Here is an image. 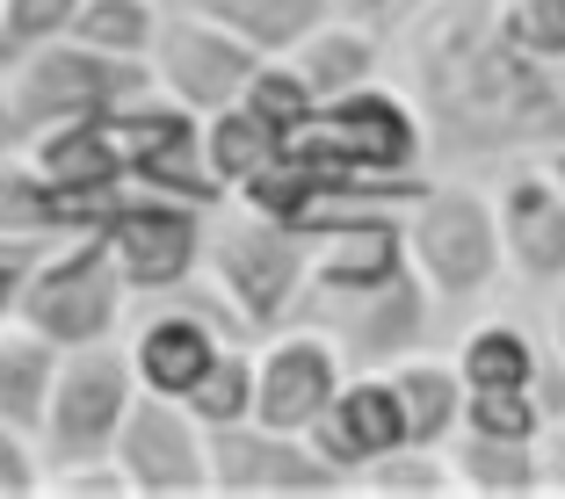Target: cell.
<instances>
[{
  "instance_id": "1",
  "label": "cell",
  "mask_w": 565,
  "mask_h": 499,
  "mask_svg": "<svg viewBox=\"0 0 565 499\" xmlns=\"http://www.w3.org/2000/svg\"><path fill=\"white\" fill-rule=\"evenodd\" d=\"M414 87L428 109L449 123H465L479 138H508L551 109V87L536 58H522L500 22L486 15V0H443L414 36Z\"/></svg>"
},
{
  "instance_id": "2",
  "label": "cell",
  "mask_w": 565,
  "mask_h": 499,
  "mask_svg": "<svg viewBox=\"0 0 565 499\" xmlns=\"http://www.w3.org/2000/svg\"><path fill=\"white\" fill-rule=\"evenodd\" d=\"M152 73L146 58H117V51H87L73 36H51L8 58V80H0V109H8V138H36L51 123L73 117H102V109H124V101H146Z\"/></svg>"
},
{
  "instance_id": "3",
  "label": "cell",
  "mask_w": 565,
  "mask_h": 499,
  "mask_svg": "<svg viewBox=\"0 0 565 499\" xmlns=\"http://www.w3.org/2000/svg\"><path fill=\"white\" fill-rule=\"evenodd\" d=\"M124 275L109 261V239L102 232H66L51 239L44 261L30 268V283L15 297V326L44 333L51 348H87V340H109L124 318Z\"/></svg>"
},
{
  "instance_id": "4",
  "label": "cell",
  "mask_w": 565,
  "mask_h": 499,
  "mask_svg": "<svg viewBox=\"0 0 565 499\" xmlns=\"http://www.w3.org/2000/svg\"><path fill=\"white\" fill-rule=\"evenodd\" d=\"M282 152H290L319 188H349L355 174H399V166H414L420 131H414L399 95H363V87H349V95L319 101L312 117H305V131L282 138Z\"/></svg>"
},
{
  "instance_id": "5",
  "label": "cell",
  "mask_w": 565,
  "mask_h": 499,
  "mask_svg": "<svg viewBox=\"0 0 565 499\" xmlns=\"http://www.w3.org/2000/svg\"><path fill=\"white\" fill-rule=\"evenodd\" d=\"M131 391H138V377H131V355L124 348H109V340L58 348V377H51L44 420H36V456H44V470L109 456Z\"/></svg>"
},
{
  "instance_id": "6",
  "label": "cell",
  "mask_w": 565,
  "mask_h": 499,
  "mask_svg": "<svg viewBox=\"0 0 565 499\" xmlns=\"http://www.w3.org/2000/svg\"><path fill=\"white\" fill-rule=\"evenodd\" d=\"M109 239V261H117L124 290L138 297H167V290H182L203 261V203H182V196H160V188H131L124 182L109 196L95 225Z\"/></svg>"
},
{
  "instance_id": "7",
  "label": "cell",
  "mask_w": 565,
  "mask_h": 499,
  "mask_svg": "<svg viewBox=\"0 0 565 499\" xmlns=\"http://www.w3.org/2000/svg\"><path fill=\"white\" fill-rule=\"evenodd\" d=\"M254 66H262V51L239 44V36L217 30V22L189 15V8L160 15V30H152V44H146L152 87H160L174 109H189V117H211V109H225V101L247 87Z\"/></svg>"
},
{
  "instance_id": "8",
  "label": "cell",
  "mask_w": 565,
  "mask_h": 499,
  "mask_svg": "<svg viewBox=\"0 0 565 499\" xmlns=\"http://www.w3.org/2000/svg\"><path fill=\"white\" fill-rule=\"evenodd\" d=\"M117 456L124 485L146 499H189V492H211V449H203V427L182 413V399H160V391H131L117 420Z\"/></svg>"
},
{
  "instance_id": "9",
  "label": "cell",
  "mask_w": 565,
  "mask_h": 499,
  "mask_svg": "<svg viewBox=\"0 0 565 499\" xmlns=\"http://www.w3.org/2000/svg\"><path fill=\"white\" fill-rule=\"evenodd\" d=\"M211 268H217V290L239 304L247 326H276L305 283V247L290 225L254 210V217H233V225L211 232Z\"/></svg>"
},
{
  "instance_id": "10",
  "label": "cell",
  "mask_w": 565,
  "mask_h": 499,
  "mask_svg": "<svg viewBox=\"0 0 565 499\" xmlns=\"http://www.w3.org/2000/svg\"><path fill=\"white\" fill-rule=\"evenodd\" d=\"M211 449V492H333L349 485L319 449H298V434H276L262 420H233V427H203Z\"/></svg>"
},
{
  "instance_id": "11",
  "label": "cell",
  "mask_w": 565,
  "mask_h": 499,
  "mask_svg": "<svg viewBox=\"0 0 565 499\" xmlns=\"http://www.w3.org/2000/svg\"><path fill=\"white\" fill-rule=\"evenodd\" d=\"M414 261L443 297H471V290L493 283L500 268V232H493V210H486L471 188H435L420 196L414 210Z\"/></svg>"
},
{
  "instance_id": "12",
  "label": "cell",
  "mask_w": 565,
  "mask_h": 499,
  "mask_svg": "<svg viewBox=\"0 0 565 499\" xmlns=\"http://www.w3.org/2000/svg\"><path fill=\"white\" fill-rule=\"evenodd\" d=\"M312 449L327 456L341 478L363 464H377L384 449H406V413H399V391L377 377H355V383H333V399L319 405L312 427Z\"/></svg>"
},
{
  "instance_id": "13",
  "label": "cell",
  "mask_w": 565,
  "mask_h": 499,
  "mask_svg": "<svg viewBox=\"0 0 565 499\" xmlns=\"http://www.w3.org/2000/svg\"><path fill=\"white\" fill-rule=\"evenodd\" d=\"M333 383H341V362H333L327 340H312V333H290V340H276V348L254 362V413L262 427L276 434H305L319 420V405L333 399Z\"/></svg>"
},
{
  "instance_id": "14",
  "label": "cell",
  "mask_w": 565,
  "mask_h": 499,
  "mask_svg": "<svg viewBox=\"0 0 565 499\" xmlns=\"http://www.w3.org/2000/svg\"><path fill=\"white\" fill-rule=\"evenodd\" d=\"M225 348V333H217V318H203V312H152V318H138V333H131V377H138V391H160V399H182L189 383L203 377V362Z\"/></svg>"
},
{
  "instance_id": "15",
  "label": "cell",
  "mask_w": 565,
  "mask_h": 499,
  "mask_svg": "<svg viewBox=\"0 0 565 499\" xmlns=\"http://www.w3.org/2000/svg\"><path fill=\"white\" fill-rule=\"evenodd\" d=\"M399 232L384 217H341L333 225V247L319 253V290L327 297H370L399 275Z\"/></svg>"
},
{
  "instance_id": "16",
  "label": "cell",
  "mask_w": 565,
  "mask_h": 499,
  "mask_svg": "<svg viewBox=\"0 0 565 499\" xmlns=\"http://www.w3.org/2000/svg\"><path fill=\"white\" fill-rule=\"evenodd\" d=\"M51 377H58V348L44 333L0 318V420L22 434H36L44 420V399H51Z\"/></svg>"
},
{
  "instance_id": "17",
  "label": "cell",
  "mask_w": 565,
  "mask_h": 499,
  "mask_svg": "<svg viewBox=\"0 0 565 499\" xmlns=\"http://www.w3.org/2000/svg\"><path fill=\"white\" fill-rule=\"evenodd\" d=\"M182 8L203 15V22H217V30H233L239 44H254V51H290L327 15V0H182Z\"/></svg>"
},
{
  "instance_id": "18",
  "label": "cell",
  "mask_w": 565,
  "mask_h": 499,
  "mask_svg": "<svg viewBox=\"0 0 565 499\" xmlns=\"http://www.w3.org/2000/svg\"><path fill=\"white\" fill-rule=\"evenodd\" d=\"M500 225L530 275H565V196H551V182H515Z\"/></svg>"
},
{
  "instance_id": "19",
  "label": "cell",
  "mask_w": 565,
  "mask_h": 499,
  "mask_svg": "<svg viewBox=\"0 0 565 499\" xmlns=\"http://www.w3.org/2000/svg\"><path fill=\"white\" fill-rule=\"evenodd\" d=\"M196 138H203V166H211V182H217V188H239L247 174H262V166L282 152V138L268 131L262 117H247L239 101L211 109V117L196 123Z\"/></svg>"
},
{
  "instance_id": "20",
  "label": "cell",
  "mask_w": 565,
  "mask_h": 499,
  "mask_svg": "<svg viewBox=\"0 0 565 499\" xmlns=\"http://www.w3.org/2000/svg\"><path fill=\"white\" fill-rule=\"evenodd\" d=\"M392 391H399V413H406V442L414 449H435L449 427H457V405H465V377L443 362H414L392 377Z\"/></svg>"
},
{
  "instance_id": "21",
  "label": "cell",
  "mask_w": 565,
  "mask_h": 499,
  "mask_svg": "<svg viewBox=\"0 0 565 499\" xmlns=\"http://www.w3.org/2000/svg\"><path fill=\"white\" fill-rule=\"evenodd\" d=\"M370 66H377V51H370V36H355V30H305L298 36V80L312 87L319 101L363 87Z\"/></svg>"
},
{
  "instance_id": "22",
  "label": "cell",
  "mask_w": 565,
  "mask_h": 499,
  "mask_svg": "<svg viewBox=\"0 0 565 499\" xmlns=\"http://www.w3.org/2000/svg\"><path fill=\"white\" fill-rule=\"evenodd\" d=\"M182 413L196 420V427H233V420H247L254 413V355L217 348L211 362H203V377L182 391Z\"/></svg>"
},
{
  "instance_id": "23",
  "label": "cell",
  "mask_w": 565,
  "mask_h": 499,
  "mask_svg": "<svg viewBox=\"0 0 565 499\" xmlns=\"http://www.w3.org/2000/svg\"><path fill=\"white\" fill-rule=\"evenodd\" d=\"M152 30H160V8L152 0H81L73 8V44L87 51H117V58H146Z\"/></svg>"
},
{
  "instance_id": "24",
  "label": "cell",
  "mask_w": 565,
  "mask_h": 499,
  "mask_svg": "<svg viewBox=\"0 0 565 499\" xmlns=\"http://www.w3.org/2000/svg\"><path fill=\"white\" fill-rule=\"evenodd\" d=\"M233 101L247 109V117H262V123H268L276 138L305 131V117L319 109V95H312V87L298 80V66H254V73H247V87H239Z\"/></svg>"
},
{
  "instance_id": "25",
  "label": "cell",
  "mask_w": 565,
  "mask_h": 499,
  "mask_svg": "<svg viewBox=\"0 0 565 499\" xmlns=\"http://www.w3.org/2000/svg\"><path fill=\"white\" fill-rule=\"evenodd\" d=\"M457 485L465 492H536V464L522 456V442L471 434L465 449H457Z\"/></svg>"
},
{
  "instance_id": "26",
  "label": "cell",
  "mask_w": 565,
  "mask_h": 499,
  "mask_svg": "<svg viewBox=\"0 0 565 499\" xmlns=\"http://www.w3.org/2000/svg\"><path fill=\"white\" fill-rule=\"evenodd\" d=\"M536 369V348L522 326H479L465 340V362H457V377L465 383H530Z\"/></svg>"
},
{
  "instance_id": "27",
  "label": "cell",
  "mask_w": 565,
  "mask_h": 499,
  "mask_svg": "<svg viewBox=\"0 0 565 499\" xmlns=\"http://www.w3.org/2000/svg\"><path fill=\"white\" fill-rule=\"evenodd\" d=\"M457 420L471 434H500V442H530L544 427V413H536V399L522 383H471V399L457 405Z\"/></svg>"
},
{
  "instance_id": "28",
  "label": "cell",
  "mask_w": 565,
  "mask_h": 499,
  "mask_svg": "<svg viewBox=\"0 0 565 499\" xmlns=\"http://www.w3.org/2000/svg\"><path fill=\"white\" fill-rule=\"evenodd\" d=\"M73 8L81 0H0V66L30 44H51V36L73 30Z\"/></svg>"
},
{
  "instance_id": "29",
  "label": "cell",
  "mask_w": 565,
  "mask_h": 499,
  "mask_svg": "<svg viewBox=\"0 0 565 499\" xmlns=\"http://www.w3.org/2000/svg\"><path fill=\"white\" fill-rule=\"evenodd\" d=\"M500 36H508L522 58H536V66L565 58V0H515V8L500 15Z\"/></svg>"
},
{
  "instance_id": "30",
  "label": "cell",
  "mask_w": 565,
  "mask_h": 499,
  "mask_svg": "<svg viewBox=\"0 0 565 499\" xmlns=\"http://www.w3.org/2000/svg\"><path fill=\"white\" fill-rule=\"evenodd\" d=\"M363 470H370L363 478L370 492H449V485H457L435 456H399V449H384L377 464H363Z\"/></svg>"
},
{
  "instance_id": "31",
  "label": "cell",
  "mask_w": 565,
  "mask_h": 499,
  "mask_svg": "<svg viewBox=\"0 0 565 499\" xmlns=\"http://www.w3.org/2000/svg\"><path fill=\"white\" fill-rule=\"evenodd\" d=\"M44 492V456H36V434L8 427L0 420V499H30Z\"/></svg>"
},
{
  "instance_id": "32",
  "label": "cell",
  "mask_w": 565,
  "mask_h": 499,
  "mask_svg": "<svg viewBox=\"0 0 565 499\" xmlns=\"http://www.w3.org/2000/svg\"><path fill=\"white\" fill-rule=\"evenodd\" d=\"M51 239H30V232H0V318H15V297L30 283V268L44 261Z\"/></svg>"
},
{
  "instance_id": "33",
  "label": "cell",
  "mask_w": 565,
  "mask_h": 499,
  "mask_svg": "<svg viewBox=\"0 0 565 499\" xmlns=\"http://www.w3.org/2000/svg\"><path fill=\"white\" fill-rule=\"evenodd\" d=\"M341 8H355V15H377V8H392V0H341Z\"/></svg>"
},
{
  "instance_id": "34",
  "label": "cell",
  "mask_w": 565,
  "mask_h": 499,
  "mask_svg": "<svg viewBox=\"0 0 565 499\" xmlns=\"http://www.w3.org/2000/svg\"><path fill=\"white\" fill-rule=\"evenodd\" d=\"M551 182H558V188H565V152H551Z\"/></svg>"
},
{
  "instance_id": "35",
  "label": "cell",
  "mask_w": 565,
  "mask_h": 499,
  "mask_svg": "<svg viewBox=\"0 0 565 499\" xmlns=\"http://www.w3.org/2000/svg\"><path fill=\"white\" fill-rule=\"evenodd\" d=\"M8 145H15V138H8V109H0V160H8Z\"/></svg>"
},
{
  "instance_id": "36",
  "label": "cell",
  "mask_w": 565,
  "mask_h": 499,
  "mask_svg": "<svg viewBox=\"0 0 565 499\" xmlns=\"http://www.w3.org/2000/svg\"><path fill=\"white\" fill-rule=\"evenodd\" d=\"M558 485H565V442H558Z\"/></svg>"
},
{
  "instance_id": "37",
  "label": "cell",
  "mask_w": 565,
  "mask_h": 499,
  "mask_svg": "<svg viewBox=\"0 0 565 499\" xmlns=\"http://www.w3.org/2000/svg\"><path fill=\"white\" fill-rule=\"evenodd\" d=\"M558 340H565V312H558Z\"/></svg>"
}]
</instances>
